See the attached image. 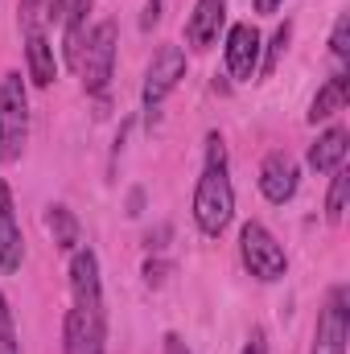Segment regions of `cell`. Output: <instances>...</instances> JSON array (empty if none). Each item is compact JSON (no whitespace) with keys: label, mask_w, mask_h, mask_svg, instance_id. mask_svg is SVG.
Masks as SVG:
<instances>
[{"label":"cell","mask_w":350,"mask_h":354,"mask_svg":"<svg viewBox=\"0 0 350 354\" xmlns=\"http://www.w3.org/2000/svg\"><path fill=\"white\" fill-rule=\"evenodd\" d=\"M165 354H194V351H190L177 334H165Z\"/></svg>","instance_id":"cell-24"},{"label":"cell","mask_w":350,"mask_h":354,"mask_svg":"<svg viewBox=\"0 0 350 354\" xmlns=\"http://www.w3.org/2000/svg\"><path fill=\"white\" fill-rule=\"evenodd\" d=\"M347 99H350V75L347 71H334V75L317 87L313 103H309V124H322V120L338 115V111L347 107Z\"/></svg>","instance_id":"cell-15"},{"label":"cell","mask_w":350,"mask_h":354,"mask_svg":"<svg viewBox=\"0 0 350 354\" xmlns=\"http://www.w3.org/2000/svg\"><path fill=\"white\" fill-rule=\"evenodd\" d=\"M227 25V0H198L190 21H185V41L194 50H210Z\"/></svg>","instance_id":"cell-12"},{"label":"cell","mask_w":350,"mask_h":354,"mask_svg":"<svg viewBox=\"0 0 350 354\" xmlns=\"http://www.w3.org/2000/svg\"><path fill=\"white\" fill-rule=\"evenodd\" d=\"M25 71L33 87H50L58 79V62H54V46L46 37V29H29L25 33Z\"/></svg>","instance_id":"cell-13"},{"label":"cell","mask_w":350,"mask_h":354,"mask_svg":"<svg viewBox=\"0 0 350 354\" xmlns=\"http://www.w3.org/2000/svg\"><path fill=\"white\" fill-rule=\"evenodd\" d=\"M107 351V313L75 309L62 322V354H103Z\"/></svg>","instance_id":"cell-7"},{"label":"cell","mask_w":350,"mask_h":354,"mask_svg":"<svg viewBox=\"0 0 350 354\" xmlns=\"http://www.w3.org/2000/svg\"><path fill=\"white\" fill-rule=\"evenodd\" d=\"M280 4H284V0H256V12H264V17H268V12H276Z\"/></svg>","instance_id":"cell-26"},{"label":"cell","mask_w":350,"mask_h":354,"mask_svg":"<svg viewBox=\"0 0 350 354\" xmlns=\"http://www.w3.org/2000/svg\"><path fill=\"white\" fill-rule=\"evenodd\" d=\"M288 37H293V25H288V21H284V25H276V33H272V41H268V54H264V62H260V75H264V79L276 71L280 54L288 50Z\"/></svg>","instance_id":"cell-18"},{"label":"cell","mask_w":350,"mask_h":354,"mask_svg":"<svg viewBox=\"0 0 350 354\" xmlns=\"http://www.w3.org/2000/svg\"><path fill=\"white\" fill-rule=\"evenodd\" d=\"M347 145H350V132L342 124L326 128L313 145H309V169L317 174H334L338 165H347Z\"/></svg>","instance_id":"cell-14"},{"label":"cell","mask_w":350,"mask_h":354,"mask_svg":"<svg viewBox=\"0 0 350 354\" xmlns=\"http://www.w3.org/2000/svg\"><path fill=\"white\" fill-rule=\"evenodd\" d=\"M91 8L95 0H66L62 8V62L71 71H79V58H83V46H87V33H91Z\"/></svg>","instance_id":"cell-11"},{"label":"cell","mask_w":350,"mask_h":354,"mask_svg":"<svg viewBox=\"0 0 350 354\" xmlns=\"http://www.w3.org/2000/svg\"><path fill=\"white\" fill-rule=\"evenodd\" d=\"M181 79H185V50H181V46H161V50L153 54L149 71H145V87H140L145 111L153 115V111L174 95V87Z\"/></svg>","instance_id":"cell-6"},{"label":"cell","mask_w":350,"mask_h":354,"mask_svg":"<svg viewBox=\"0 0 350 354\" xmlns=\"http://www.w3.org/2000/svg\"><path fill=\"white\" fill-rule=\"evenodd\" d=\"M347 342H350V292L347 284H334L326 292L322 313H317V330H313L309 354H347Z\"/></svg>","instance_id":"cell-5"},{"label":"cell","mask_w":350,"mask_h":354,"mask_svg":"<svg viewBox=\"0 0 350 354\" xmlns=\"http://www.w3.org/2000/svg\"><path fill=\"white\" fill-rule=\"evenodd\" d=\"M330 54H334L338 62L350 58V12H338V21H334V29H330Z\"/></svg>","instance_id":"cell-19"},{"label":"cell","mask_w":350,"mask_h":354,"mask_svg":"<svg viewBox=\"0 0 350 354\" xmlns=\"http://www.w3.org/2000/svg\"><path fill=\"white\" fill-rule=\"evenodd\" d=\"M29 140V95H25V79L17 71L0 75V161L12 165L21 161Z\"/></svg>","instance_id":"cell-2"},{"label":"cell","mask_w":350,"mask_h":354,"mask_svg":"<svg viewBox=\"0 0 350 354\" xmlns=\"http://www.w3.org/2000/svg\"><path fill=\"white\" fill-rule=\"evenodd\" d=\"M239 354H268V342H264V330H252V338L243 342Z\"/></svg>","instance_id":"cell-23"},{"label":"cell","mask_w":350,"mask_h":354,"mask_svg":"<svg viewBox=\"0 0 350 354\" xmlns=\"http://www.w3.org/2000/svg\"><path fill=\"white\" fill-rule=\"evenodd\" d=\"M46 227H50V235H54V248L58 252H75L79 243H83V227H79V218H75V210L71 206H46Z\"/></svg>","instance_id":"cell-16"},{"label":"cell","mask_w":350,"mask_h":354,"mask_svg":"<svg viewBox=\"0 0 350 354\" xmlns=\"http://www.w3.org/2000/svg\"><path fill=\"white\" fill-rule=\"evenodd\" d=\"M46 29V0H21V33Z\"/></svg>","instance_id":"cell-21"},{"label":"cell","mask_w":350,"mask_h":354,"mask_svg":"<svg viewBox=\"0 0 350 354\" xmlns=\"http://www.w3.org/2000/svg\"><path fill=\"white\" fill-rule=\"evenodd\" d=\"M235 218V185H231V165H227V145L219 132L206 136V161L202 177L194 185V223L206 239H219Z\"/></svg>","instance_id":"cell-1"},{"label":"cell","mask_w":350,"mask_h":354,"mask_svg":"<svg viewBox=\"0 0 350 354\" xmlns=\"http://www.w3.org/2000/svg\"><path fill=\"white\" fill-rule=\"evenodd\" d=\"M347 194H350V169L338 165V169L330 174V194H326V223H330V227L342 223V214H347Z\"/></svg>","instance_id":"cell-17"},{"label":"cell","mask_w":350,"mask_h":354,"mask_svg":"<svg viewBox=\"0 0 350 354\" xmlns=\"http://www.w3.org/2000/svg\"><path fill=\"white\" fill-rule=\"evenodd\" d=\"M239 260L264 284L284 280V272H288V256H284L280 239L264 223H243V231H239Z\"/></svg>","instance_id":"cell-3"},{"label":"cell","mask_w":350,"mask_h":354,"mask_svg":"<svg viewBox=\"0 0 350 354\" xmlns=\"http://www.w3.org/2000/svg\"><path fill=\"white\" fill-rule=\"evenodd\" d=\"M62 8H66V0H46V21H58Z\"/></svg>","instance_id":"cell-25"},{"label":"cell","mask_w":350,"mask_h":354,"mask_svg":"<svg viewBox=\"0 0 350 354\" xmlns=\"http://www.w3.org/2000/svg\"><path fill=\"white\" fill-rule=\"evenodd\" d=\"M227 75L235 83H252L260 75V29L252 21L227 29Z\"/></svg>","instance_id":"cell-9"},{"label":"cell","mask_w":350,"mask_h":354,"mask_svg":"<svg viewBox=\"0 0 350 354\" xmlns=\"http://www.w3.org/2000/svg\"><path fill=\"white\" fill-rule=\"evenodd\" d=\"M297 185H301V165L293 153L284 149H272L260 161V194L272 202V206H284L297 198Z\"/></svg>","instance_id":"cell-8"},{"label":"cell","mask_w":350,"mask_h":354,"mask_svg":"<svg viewBox=\"0 0 350 354\" xmlns=\"http://www.w3.org/2000/svg\"><path fill=\"white\" fill-rule=\"evenodd\" d=\"M25 264V235L12 210V189L0 177V272H21Z\"/></svg>","instance_id":"cell-10"},{"label":"cell","mask_w":350,"mask_h":354,"mask_svg":"<svg viewBox=\"0 0 350 354\" xmlns=\"http://www.w3.org/2000/svg\"><path fill=\"white\" fill-rule=\"evenodd\" d=\"M0 354H21V342H17V326H12V309L0 292Z\"/></svg>","instance_id":"cell-20"},{"label":"cell","mask_w":350,"mask_h":354,"mask_svg":"<svg viewBox=\"0 0 350 354\" xmlns=\"http://www.w3.org/2000/svg\"><path fill=\"white\" fill-rule=\"evenodd\" d=\"M169 272H174V264H165V260H149V264H145V280H149V284H165Z\"/></svg>","instance_id":"cell-22"},{"label":"cell","mask_w":350,"mask_h":354,"mask_svg":"<svg viewBox=\"0 0 350 354\" xmlns=\"http://www.w3.org/2000/svg\"><path fill=\"white\" fill-rule=\"evenodd\" d=\"M111 71H116V21H99L87 33V46H83V58H79V79L87 95H103L111 83Z\"/></svg>","instance_id":"cell-4"}]
</instances>
